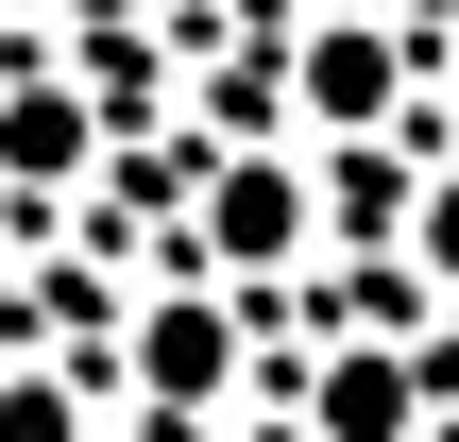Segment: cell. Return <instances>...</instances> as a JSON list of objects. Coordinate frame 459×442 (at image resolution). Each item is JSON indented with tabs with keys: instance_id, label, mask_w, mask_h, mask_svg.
Returning <instances> with one entry per match:
<instances>
[{
	"instance_id": "cell-8",
	"label": "cell",
	"mask_w": 459,
	"mask_h": 442,
	"mask_svg": "<svg viewBox=\"0 0 459 442\" xmlns=\"http://www.w3.org/2000/svg\"><path fill=\"white\" fill-rule=\"evenodd\" d=\"M221 442H307V409H221Z\"/></svg>"
},
{
	"instance_id": "cell-6",
	"label": "cell",
	"mask_w": 459,
	"mask_h": 442,
	"mask_svg": "<svg viewBox=\"0 0 459 442\" xmlns=\"http://www.w3.org/2000/svg\"><path fill=\"white\" fill-rule=\"evenodd\" d=\"M0 442H102V375H85V358L0 341Z\"/></svg>"
},
{
	"instance_id": "cell-1",
	"label": "cell",
	"mask_w": 459,
	"mask_h": 442,
	"mask_svg": "<svg viewBox=\"0 0 459 442\" xmlns=\"http://www.w3.org/2000/svg\"><path fill=\"white\" fill-rule=\"evenodd\" d=\"M238 375H255V290H221V273H153V290L119 307V392H136L153 442H204L221 409H238Z\"/></svg>"
},
{
	"instance_id": "cell-7",
	"label": "cell",
	"mask_w": 459,
	"mask_h": 442,
	"mask_svg": "<svg viewBox=\"0 0 459 442\" xmlns=\"http://www.w3.org/2000/svg\"><path fill=\"white\" fill-rule=\"evenodd\" d=\"M392 256H409V290H426V307H459V153H426V170H409Z\"/></svg>"
},
{
	"instance_id": "cell-2",
	"label": "cell",
	"mask_w": 459,
	"mask_h": 442,
	"mask_svg": "<svg viewBox=\"0 0 459 442\" xmlns=\"http://www.w3.org/2000/svg\"><path fill=\"white\" fill-rule=\"evenodd\" d=\"M307 256H324V153H307V136H221L204 187H187V273L290 290Z\"/></svg>"
},
{
	"instance_id": "cell-5",
	"label": "cell",
	"mask_w": 459,
	"mask_h": 442,
	"mask_svg": "<svg viewBox=\"0 0 459 442\" xmlns=\"http://www.w3.org/2000/svg\"><path fill=\"white\" fill-rule=\"evenodd\" d=\"M102 153H119L102 85L68 51H0V204H68V187H102Z\"/></svg>"
},
{
	"instance_id": "cell-3",
	"label": "cell",
	"mask_w": 459,
	"mask_h": 442,
	"mask_svg": "<svg viewBox=\"0 0 459 442\" xmlns=\"http://www.w3.org/2000/svg\"><path fill=\"white\" fill-rule=\"evenodd\" d=\"M273 119L324 153V136H392L409 119V34H392V0H307L290 34H273Z\"/></svg>"
},
{
	"instance_id": "cell-4",
	"label": "cell",
	"mask_w": 459,
	"mask_h": 442,
	"mask_svg": "<svg viewBox=\"0 0 459 442\" xmlns=\"http://www.w3.org/2000/svg\"><path fill=\"white\" fill-rule=\"evenodd\" d=\"M290 409H307V442H426V426H443L426 324H341V341H307Z\"/></svg>"
},
{
	"instance_id": "cell-9",
	"label": "cell",
	"mask_w": 459,
	"mask_h": 442,
	"mask_svg": "<svg viewBox=\"0 0 459 442\" xmlns=\"http://www.w3.org/2000/svg\"><path fill=\"white\" fill-rule=\"evenodd\" d=\"M0 290H17V204H0Z\"/></svg>"
}]
</instances>
